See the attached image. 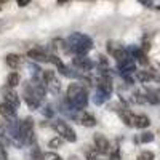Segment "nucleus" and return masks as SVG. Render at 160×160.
<instances>
[{
  "label": "nucleus",
  "instance_id": "1",
  "mask_svg": "<svg viewBox=\"0 0 160 160\" xmlns=\"http://www.w3.org/2000/svg\"><path fill=\"white\" fill-rule=\"evenodd\" d=\"M68 99L71 101L72 108L78 109H83L87 108V102H88V96H87V91L83 90L82 85L78 83H71L68 88Z\"/></svg>",
  "mask_w": 160,
  "mask_h": 160
},
{
  "label": "nucleus",
  "instance_id": "2",
  "mask_svg": "<svg viewBox=\"0 0 160 160\" xmlns=\"http://www.w3.org/2000/svg\"><path fill=\"white\" fill-rule=\"evenodd\" d=\"M69 48L74 51V53H77L78 56H82V55H85V53L91 48V38L90 37H87V35H83V34H72L71 37H69Z\"/></svg>",
  "mask_w": 160,
  "mask_h": 160
},
{
  "label": "nucleus",
  "instance_id": "3",
  "mask_svg": "<svg viewBox=\"0 0 160 160\" xmlns=\"http://www.w3.org/2000/svg\"><path fill=\"white\" fill-rule=\"evenodd\" d=\"M53 128L58 131V135H61L62 139H68V141H71V142H74V141L77 139L75 131H74L68 123H66V122H61V120H58V122L53 123Z\"/></svg>",
  "mask_w": 160,
  "mask_h": 160
},
{
  "label": "nucleus",
  "instance_id": "4",
  "mask_svg": "<svg viewBox=\"0 0 160 160\" xmlns=\"http://www.w3.org/2000/svg\"><path fill=\"white\" fill-rule=\"evenodd\" d=\"M98 91L101 93V95H104L106 98H109L111 96V93H112V80L108 74H104L102 77H99L98 80Z\"/></svg>",
  "mask_w": 160,
  "mask_h": 160
},
{
  "label": "nucleus",
  "instance_id": "5",
  "mask_svg": "<svg viewBox=\"0 0 160 160\" xmlns=\"http://www.w3.org/2000/svg\"><path fill=\"white\" fill-rule=\"evenodd\" d=\"M43 83L51 93H58L59 91V82L56 80L55 72L53 71H45L43 72Z\"/></svg>",
  "mask_w": 160,
  "mask_h": 160
},
{
  "label": "nucleus",
  "instance_id": "6",
  "mask_svg": "<svg viewBox=\"0 0 160 160\" xmlns=\"http://www.w3.org/2000/svg\"><path fill=\"white\" fill-rule=\"evenodd\" d=\"M2 95H3V98H5V102L7 104H10V106H13V108H18L19 106V98H18V93L13 90L11 87H3L2 88Z\"/></svg>",
  "mask_w": 160,
  "mask_h": 160
},
{
  "label": "nucleus",
  "instance_id": "7",
  "mask_svg": "<svg viewBox=\"0 0 160 160\" xmlns=\"http://www.w3.org/2000/svg\"><path fill=\"white\" fill-rule=\"evenodd\" d=\"M93 139H95V146H96V152L99 154H108L109 152V141L106 139L102 135H95L93 136Z\"/></svg>",
  "mask_w": 160,
  "mask_h": 160
},
{
  "label": "nucleus",
  "instance_id": "8",
  "mask_svg": "<svg viewBox=\"0 0 160 160\" xmlns=\"http://www.w3.org/2000/svg\"><path fill=\"white\" fill-rule=\"evenodd\" d=\"M24 96H26V102H28V106L31 109H37L38 108V96H37V93L35 90L32 88L31 91V87H26V91H24Z\"/></svg>",
  "mask_w": 160,
  "mask_h": 160
},
{
  "label": "nucleus",
  "instance_id": "9",
  "mask_svg": "<svg viewBox=\"0 0 160 160\" xmlns=\"http://www.w3.org/2000/svg\"><path fill=\"white\" fill-rule=\"evenodd\" d=\"M120 118L125 122V125H128V127H136V118H138V115H135L131 111H128V109L120 111Z\"/></svg>",
  "mask_w": 160,
  "mask_h": 160
},
{
  "label": "nucleus",
  "instance_id": "10",
  "mask_svg": "<svg viewBox=\"0 0 160 160\" xmlns=\"http://www.w3.org/2000/svg\"><path fill=\"white\" fill-rule=\"evenodd\" d=\"M72 62H74L75 68H78L80 71H90L93 68V62L88 58H85V56H77V58H74Z\"/></svg>",
  "mask_w": 160,
  "mask_h": 160
},
{
  "label": "nucleus",
  "instance_id": "11",
  "mask_svg": "<svg viewBox=\"0 0 160 160\" xmlns=\"http://www.w3.org/2000/svg\"><path fill=\"white\" fill-rule=\"evenodd\" d=\"M0 115L5 117V118H15L16 117V109L13 106L7 104V102H2L0 104Z\"/></svg>",
  "mask_w": 160,
  "mask_h": 160
},
{
  "label": "nucleus",
  "instance_id": "12",
  "mask_svg": "<svg viewBox=\"0 0 160 160\" xmlns=\"http://www.w3.org/2000/svg\"><path fill=\"white\" fill-rule=\"evenodd\" d=\"M118 69L123 71V72H131V71H135V59H133L131 56H127L125 59L118 61Z\"/></svg>",
  "mask_w": 160,
  "mask_h": 160
},
{
  "label": "nucleus",
  "instance_id": "13",
  "mask_svg": "<svg viewBox=\"0 0 160 160\" xmlns=\"http://www.w3.org/2000/svg\"><path fill=\"white\" fill-rule=\"evenodd\" d=\"M136 78L138 80H141V82H151V80H160V77L157 75V74H154L152 71H139L138 74H136Z\"/></svg>",
  "mask_w": 160,
  "mask_h": 160
},
{
  "label": "nucleus",
  "instance_id": "14",
  "mask_svg": "<svg viewBox=\"0 0 160 160\" xmlns=\"http://www.w3.org/2000/svg\"><path fill=\"white\" fill-rule=\"evenodd\" d=\"M28 56H29L31 59H34V61H47V59H48V56L45 55V53H43L42 50H37V48L29 50V51H28Z\"/></svg>",
  "mask_w": 160,
  "mask_h": 160
},
{
  "label": "nucleus",
  "instance_id": "15",
  "mask_svg": "<svg viewBox=\"0 0 160 160\" xmlns=\"http://www.w3.org/2000/svg\"><path fill=\"white\" fill-rule=\"evenodd\" d=\"M80 123L82 125H85V127H93L96 123V120H95V117H93L91 114H87V112H83V115L80 117Z\"/></svg>",
  "mask_w": 160,
  "mask_h": 160
},
{
  "label": "nucleus",
  "instance_id": "16",
  "mask_svg": "<svg viewBox=\"0 0 160 160\" xmlns=\"http://www.w3.org/2000/svg\"><path fill=\"white\" fill-rule=\"evenodd\" d=\"M5 61H7V64L10 66L11 69H16L18 66H19V56L18 55H7V58H5Z\"/></svg>",
  "mask_w": 160,
  "mask_h": 160
},
{
  "label": "nucleus",
  "instance_id": "17",
  "mask_svg": "<svg viewBox=\"0 0 160 160\" xmlns=\"http://www.w3.org/2000/svg\"><path fill=\"white\" fill-rule=\"evenodd\" d=\"M50 61L55 64V66H58V69H59V72H62L64 75H69V72H68V69H66V66L61 62V59L59 58H56V56H50Z\"/></svg>",
  "mask_w": 160,
  "mask_h": 160
},
{
  "label": "nucleus",
  "instance_id": "18",
  "mask_svg": "<svg viewBox=\"0 0 160 160\" xmlns=\"http://www.w3.org/2000/svg\"><path fill=\"white\" fill-rule=\"evenodd\" d=\"M149 125H151L149 117H146V115H138V118H136V127H138V128H148Z\"/></svg>",
  "mask_w": 160,
  "mask_h": 160
},
{
  "label": "nucleus",
  "instance_id": "19",
  "mask_svg": "<svg viewBox=\"0 0 160 160\" xmlns=\"http://www.w3.org/2000/svg\"><path fill=\"white\" fill-rule=\"evenodd\" d=\"M146 99H148L151 104H157V102H158L157 90H148V93H146Z\"/></svg>",
  "mask_w": 160,
  "mask_h": 160
},
{
  "label": "nucleus",
  "instance_id": "20",
  "mask_svg": "<svg viewBox=\"0 0 160 160\" xmlns=\"http://www.w3.org/2000/svg\"><path fill=\"white\" fill-rule=\"evenodd\" d=\"M19 83V75L16 72H11L8 75V87H16Z\"/></svg>",
  "mask_w": 160,
  "mask_h": 160
},
{
  "label": "nucleus",
  "instance_id": "21",
  "mask_svg": "<svg viewBox=\"0 0 160 160\" xmlns=\"http://www.w3.org/2000/svg\"><path fill=\"white\" fill-rule=\"evenodd\" d=\"M138 160H154V154L149 151H144L138 155Z\"/></svg>",
  "mask_w": 160,
  "mask_h": 160
},
{
  "label": "nucleus",
  "instance_id": "22",
  "mask_svg": "<svg viewBox=\"0 0 160 160\" xmlns=\"http://www.w3.org/2000/svg\"><path fill=\"white\" fill-rule=\"evenodd\" d=\"M42 160H62V158L58 154H55V152H48V154L42 155Z\"/></svg>",
  "mask_w": 160,
  "mask_h": 160
},
{
  "label": "nucleus",
  "instance_id": "23",
  "mask_svg": "<svg viewBox=\"0 0 160 160\" xmlns=\"http://www.w3.org/2000/svg\"><path fill=\"white\" fill-rule=\"evenodd\" d=\"M62 146V138H53L50 141V148H59Z\"/></svg>",
  "mask_w": 160,
  "mask_h": 160
},
{
  "label": "nucleus",
  "instance_id": "24",
  "mask_svg": "<svg viewBox=\"0 0 160 160\" xmlns=\"http://www.w3.org/2000/svg\"><path fill=\"white\" fill-rule=\"evenodd\" d=\"M152 139H154L152 133H149V131H148V133H142V136H141V141H142V142H151Z\"/></svg>",
  "mask_w": 160,
  "mask_h": 160
},
{
  "label": "nucleus",
  "instance_id": "25",
  "mask_svg": "<svg viewBox=\"0 0 160 160\" xmlns=\"http://www.w3.org/2000/svg\"><path fill=\"white\" fill-rule=\"evenodd\" d=\"M136 56H138V59H139L141 64H148V59H146L144 51H136Z\"/></svg>",
  "mask_w": 160,
  "mask_h": 160
},
{
  "label": "nucleus",
  "instance_id": "26",
  "mask_svg": "<svg viewBox=\"0 0 160 160\" xmlns=\"http://www.w3.org/2000/svg\"><path fill=\"white\" fill-rule=\"evenodd\" d=\"M87 160H96V149L87 152Z\"/></svg>",
  "mask_w": 160,
  "mask_h": 160
},
{
  "label": "nucleus",
  "instance_id": "27",
  "mask_svg": "<svg viewBox=\"0 0 160 160\" xmlns=\"http://www.w3.org/2000/svg\"><path fill=\"white\" fill-rule=\"evenodd\" d=\"M0 160H7V152L2 146H0Z\"/></svg>",
  "mask_w": 160,
  "mask_h": 160
},
{
  "label": "nucleus",
  "instance_id": "28",
  "mask_svg": "<svg viewBox=\"0 0 160 160\" xmlns=\"http://www.w3.org/2000/svg\"><path fill=\"white\" fill-rule=\"evenodd\" d=\"M29 5V0H18V7H26Z\"/></svg>",
  "mask_w": 160,
  "mask_h": 160
},
{
  "label": "nucleus",
  "instance_id": "29",
  "mask_svg": "<svg viewBox=\"0 0 160 160\" xmlns=\"http://www.w3.org/2000/svg\"><path fill=\"white\" fill-rule=\"evenodd\" d=\"M111 160H120V155H118V151H115L112 155H111Z\"/></svg>",
  "mask_w": 160,
  "mask_h": 160
}]
</instances>
